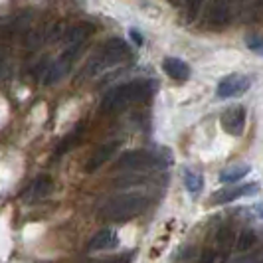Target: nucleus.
Returning <instances> with one entry per match:
<instances>
[{"label": "nucleus", "instance_id": "nucleus-1", "mask_svg": "<svg viewBox=\"0 0 263 263\" xmlns=\"http://www.w3.org/2000/svg\"><path fill=\"white\" fill-rule=\"evenodd\" d=\"M148 206V198L137 192H125L117 196H109L101 204L99 214L109 222H127L135 216H141Z\"/></svg>", "mask_w": 263, "mask_h": 263}, {"label": "nucleus", "instance_id": "nucleus-2", "mask_svg": "<svg viewBox=\"0 0 263 263\" xmlns=\"http://www.w3.org/2000/svg\"><path fill=\"white\" fill-rule=\"evenodd\" d=\"M153 87L148 81H129L119 87H113L101 101V111L105 113H119L133 103H141L151 95Z\"/></svg>", "mask_w": 263, "mask_h": 263}, {"label": "nucleus", "instance_id": "nucleus-3", "mask_svg": "<svg viewBox=\"0 0 263 263\" xmlns=\"http://www.w3.org/2000/svg\"><path fill=\"white\" fill-rule=\"evenodd\" d=\"M127 58H129V46L121 38H111L109 42H105L101 52L87 64V76H95V73L103 71L107 67L117 66Z\"/></svg>", "mask_w": 263, "mask_h": 263}, {"label": "nucleus", "instance_id": "nucleus-4", "mask_svg": "<svg viewBox=\"0 0 263 263\" xmlns=\"http://www.w3.org/2000/svg\"><path fill=\"white\" fill-rule=\"evenodd\" d=\"M168 166V160L160 153L153 151H129L121 155L117 160V168H127V171H155V168H164Z\"/></svg>", "mask_w": 263, "mask_h": 263}, {"label": "nucleus", "instance_id": "nucleus-5", "mask_svg": "<svg viewBox=\"0 0 263 263\" xmlns=\"http://www.w3.org/2000/svg\"><path fill=\"white\" fill-rule=\"evenodd\" d=\"M251 87V79L248 76H241V73H232L224 78L220 83H218V89H216V95L220 99H230V97H239L248 91Z\"/></svg>", "mask_w": 263, "mask_h": 263}, {"label": "nucleus", "instance_id": "nucleus-6", "mask_svg": "<svg viewBox=\"0 0 263 263\" xmlns=\"http://www.w3.org/2000/svg\"><path fill=\"white\" fill-rule=\"evenodd\" d=\"M78 53L73 52H64L62 58H58L55 62L52 64H48V66L44 67V73H42V79H44V85H53V83H58L60 79H64L67 76V71H69V67H71V62H73V58H76Z\"/></svg>", "mask_w": 263, "mask_h": 263}, {"label": "nucleus", "instance_id": "nucleus-7", "mask_svg": "<svg viewBox=\"0 0 263 263\" xmlns=\"http://www.w3.org/2000/svg\"><path fill=\"white\" fill-rule=\"evenodd\" d=\"M220 123H222V129L228 135H232V137L243 135V129H246V109L241 105L228 107L222 113V117H220Z\"/></svg>", "mask_w": 263, "mask_h": 263}, {"label": "nucleus", "instance_id": "nucleus-8", "mask_svg": "<svg viewBox=\"0 0 263 263\" xmlns=\"http://www.w3.org/2000/svg\"><path fill=\"white\" fill-rule=\"evenodd\" d=\"M261 186L250 182V184H239V186H228L224 190H218L214 196H212V204H228V202H234L241 196H253V194H259Z\"/></svg>", "mask_w": 263, "mask_h": 263}, {"label": "nucleus", "instance_id": "nucleus-9", "mask_svg": "<svg viewBox=\"0 0 263 263\" xmlns=\"http://www.w3.org/2000/svg\"><path fill=\"white\" fill-rule=\"evenodd\" d=\"M93 26L91 24H78V26L69 28L64 34V44H66V52L79 53L83 42L91 36Z\"/></svg>", "mask_w": 263, "mask_h": 263}, {"label": "nucleus", "instance_id": "nucleus-10", "mask_svg": "<svg viewBox=\"0 0 263 263\" xmlns=\"http://www.w3.org/2000/svg\"><path fill=\"white\" fill-rule=\"evenodd\" d=\"M119 145H121L119 141H111V143H105V145L97 146V148L93 151V155L89 157V160H87V164H85V172L99 171L107 160L115 155V151L119 148Z\"/></svg>", "mask_w": 263, "mask_h": 263}, {"label": "nucleus", "instance_id": "nucleus-11", "mask_svg": "<svg viewBox=\"0 0 263 263\" xmlns=\"http://www.w3.org/2000/svg\"><path fill=\"white\" fill-rule=\"evenodd\" d=\"M119 246V236L115 230L111 228H105V230H99L95 236L89 239L87 243V250L89 251H105V250H113Z\"/></svg>", "mask_w": 263, "mask_h": 263}, {"label": "nucleus", "instance_id": "nucleus-12", "mask_svg": "<svg viewBox=\"0 0 263 263\" xmlns=\"http://www.w3.org/2000/svg\"><path fill=\"white\" fill-rule=\"evenodd\" d=\"M162 69L174 81H186V79L190 78V67H188V64L182 62V60H178V58H164L162 60Z\"/></svg>", "mask_w": 263, "mask_h": 263}, {"label": "nucleus", "instance_id": "nucleus-13", "mask_svg": "<svg viewBox=\"0 0 263 263\" xmlns=\"http://www.w3.org/2000/svg\"><path fill=\"white\" fill-rule=\"evenodd\" d=\"M50 192H52V178L50 176H38L24 192V198L26 200H40V198H46Z\"/></svg>", "mask_w": 263, "mask_h": 263}, {"label": "nucleus", "instance_id": "nucleus-14", "mask_svg": "<svg viewBox=\"0 0 263 263\" xmlns=\"http://www.w3.org/2000/svg\"><path fill=\"white\" fill-rule=\"evenodd\" d=\"M250 172H251L250 164H232V166H228V168H224V171L220 172V182L234 184L237 180H243Z\"/></svg>", "mask_w": 263, "mask_h": 263}, {"label": "nucleus", "instance_id": "nucleus-15", "mask_svg": "<svg viewBox=\"0 0 263 263\" xmlns=\"http://www.w3.org/2000/svg\"><path fill=\"white\" fill-rule=\"evenodd\" d=\"M184 186L190 194H200L204 190V176L196 171H190L186 168L184 171Z\"/></svg>", "mask_w": 263, "mask_h": 263}, {"label": "nucleus", "instance_id": "nucleus-16", "mask_svg": "<svg viewBox=\"0 0 263 263\" xmlns=\"http://www.w3.org/2000/svg\"><path fill=\"white\" fill-rule=\"evenodd\" d=\"M255 243H257V236H255V232L250 230V228H243V230L239 232V236H237L236 250L237 251H250Z\"/></svg>", "mask_w": 263, "mask_h": 263}, {"label": "nucleus", "instance_id": "nucleus-17", "mask_svg": "<svg viewBox=\"0 0 263 263\" xmlns=\"http://www.w3.org/2000/svg\"><path fill=\"white\" fill-rule=\"evenodd\" d=\"M216 241H218L220 250L226 253V251L230 250V243H234V234H232V228L222 226V228L218 230V237H216Z\"/></svg>", "mask_w": 263, "mask_h": 263}, {"label": "nucleus", "instance_id": "nucleus-18", "mask_svg": "<svg viewBox=\"0 0 263 263\" xmlns=\"http://www.w3.org/2000/svg\"><path fill=\"white\" fill-rule=\"evenodd\" d=\"M46 38H48V32H44V30H28L26 48L28 50H36L40 44H44Z\"/></svg>", "mask_w": 263, "mask_h": 263}, {"label": "nucleus", "instance_id": "nucleus-19", "mask_svg": "<svg viewBox=\"0 0 263 263\" xmlns=\"http://www.w3.org/2000/svg\"><path fill=\"white\" fill-rule=\"evenodd\" d=\"M248 48H250L251 52L261 53L263 55V38H259V36H250L248 38Z\"/></svg>", "mask_w": 263, "mask_h": 263}, {"label": "nucleus", "instance_id": "nucleus-20", "mask_svg": "<svg viewBox=\"0 0 263 263\" xmlns=\"http://www.w3.org/2000/svg\"><path fill=\"white\" fill-rule=\"evenodd\" d=\"M91 263H125V259L123 257H103V259H97Z\"/></svg>", "mask_w": 263, "mask_h": 263}, {"label": "nucleus", "instance_id": "nucleus-21", "mask_svg": "<svg viewBox=\"0 0 263 263\" xmlns=\"http://www.w3.org/2000/svg\"><path fill=\"white\" fill-rule=\"evenodd\" d=\"M131 38L135 40V44H137V46H141V44H143V38L139 36V32H137V30H131Z\"/></svg>", "mask_w": 263, "mask_h": 263}, {"label": "nucleus", "instance_id": "nucleus-22", "mask_svg": "<svg viewBox=\"0 0 263 263\" xmlns=\"http://www.w3.org/2000/svg\"><path fill=\"white\" fill-rule=\"evenodd\" d=\"M255 210H257V218H263V202L259 206H255Z\"/></svg>", "mask_w": 263, "mask_h": 263}, {"label": "nucleus", "instance_id": "nucleus-23", "mask_svg": "<svg viewBox=\"0 0 263 263\" xmlns=\"http://www.w3.org/2000/svg\"><path fill=\"white\" fill-rule=\"evenodd\" d=\"M186 2H190V4H198L200 0H186Z\"/></svg>", "mask_w": 263, "mask_h": 263}]
</instances>
